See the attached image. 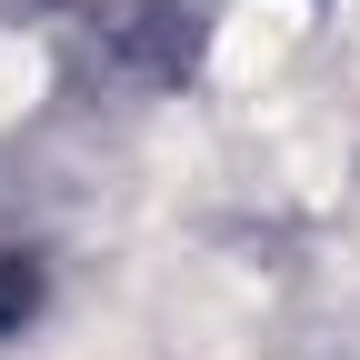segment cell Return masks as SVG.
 <instances>
[{
  "mask_svg": "<svg viewBox=\"0 0 360 360\" xmlns=\"http://www.w3.org/2000/svg\"><path fill=\"white\" fill-rule=\"evenodd\" d=\"M30 90H40V51L30 40H0V120L30 110Z\"/></svg>",
  "mask_w": 360,
  "mask_h": 360,
  "instance_id": "obj_2",
  "label": "cell"
},
{
  "mask_svg": "<svg viewBox=\"0 0 360 360\" xmlns=\"http://www.w3.org/2000/svg\"><path fill=\"white\" fill-rule=\"evenodd\" d=\"M300 30H310V0H240L231 20H220V40H210V80L260 90L270 70L300 51Z\"/></svg>",
  "mask_w": 360,
  "mask_h": 360,
  "instance_id": "obj_1",
  "label": "cell"
}]
</instances>
